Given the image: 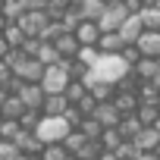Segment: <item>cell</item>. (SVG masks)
Segmentation results:
<instances>
[{
    "label": "cell",
    "mask_w": 160,
    "mask_h": 160,
    "mask_svg": "<svg viewBox=\"0 0 160 160\" xmlns=\"http://www.w3.org/2000/svg\"><path fill=\"white\" fill-rule=\"evenodd\" d=\"M104 10H107L104 0H82V7H78V13H82V19H85V22H101Z\"/></svg>",
    "instance_id": "17"
},
{
    "label": "cell",
    "mask_w": 160,
    "mask_h": 160,
    "mask_svg": "<svg viewBox=\"0 0 160 160\" xmlns=\"http://www.w3.org/2000/svg\"><path fill=\"white\" fill-rule=\"evenodd\" d=\"M104 157V144L101 141H88L82 148V154H78V160H101Z\"/></svg>",
    "instance_id": "30"
},
{
    "label": "cell",
    "mask_w": 160,
    "mask_h": 160,
    "mask_svg": "<svg viewBox=\"0 0 160 160\" xmlns=\"http://www.w3.org/2000/svg\"><path fill=\"white\" fill-rule=\"evenodd\" d=\"M3 3H7V0H0V13H3Z\"/></svg>",
    "instance_id": "45"
},
{
    "label": "cell",
    "mask_w": 160,
    "mask_h": 160,
    "mask_svg": "<svg viewBox=\"0 0 160 160\" xmlns=\"http://www.w3.org/2000/svg\"><path fill=\"white\" fill-rule=\"evenodd\" d=\"M60 3H63L66 10H78V7H82V0H60Z\"/></svg>",
    "instance_id": "38"
},
{
    "label": "cell",
    "mask_w": 160,
    "mask_h": 160,
    "mask_svg": "<svg viewBox=\"0 0 160 160\" xmlns=\"http://www.w3.org/2000/svg\"><path fill=\"white\" fill-rule=\"evenodd\" d=\"M122 60H126V63H129V66H132V69H135V66H138V63H141V50H138V47H135V44H129V47H126V50H122Z\"/></svg>",
    "instance_id": "35"
},
{
    "label": "cell",
    "mask_w": 160,
    "mask_h": 160,
    "mask_svg": "<svg viewBox=\"0 0 160 160\" xmlns=\"http://www.w3.org/2000/svg\"><path fill=\"white\" fill-rule=\"evenodd\" d=\"M88 98V85L85 82H69V88H66V101H69V107H78Z\"/></svg>",
    "instance_id": "22"
},
{
    "label": "cell",
    "mask_w": 160,
    "mask_h": 160,
    "mask_svg": "<svg viewBox=\"0 0 160 160\" xmlns=\"http://www.w3.org/2000/svg\"><path fill=\"white\" fill-rule=\"evenodd\" d=\"M154 85H157V88H160V75H157V78H154Z\"/></svg>",
    "instance_id": "43"
},
{
    "label": "cell",
    "mask_w": 160,
    "mask_h": 160,
    "mask_svg": "<svg viewBox=\"0 0 160 160\" xmlns=\"http://www.w3.org/2000/svg\"><path fill=\"white\" fill-rule=\"evenodd\" d=\"M0 160H22V154H19V148H16V144L0 141Z\"/></svg>",
    "instance_id": "34"
},
{
    "label": "cell",
    "mask_w": 160,
    "mask_h": 160,
    "mask_svg": "<svg viewBox=\"0 0 160 160\" xmlns=\"http://www.w3.org/2000/svg\"><path fill=\"white\" fill-rule=\"evenodd\" d=\"M126 75H132V66L122 60V53H116V57L101 53L98 66L88 72V78H85V82H107V85H119Z\"/></svg>",
    "instance_id": "1"
},
{
    "label": "cell",
    "mask_w": 160,
    "mask_h": 160,
    "mask_svg": "<svg viewBox=\"0 0 160 160\" xmlns=\"http://www.w3.org/2000/svg\"><path fill=\"white\" fill-rule=\"evenodd\" d=\"M10 98H13V94H10V91H7V88H3V85H0V110H3V104H7V101H10Z\"/></svg>",
    "instance_id": "39"
},
{
    "label": "cell",
    "mask_w": 160,
    "mask_h": 160,
    "mask_svg": "<svg viewBox=\"0 0 160 160\" xmlns=\"http://www.w3.org/2000/svg\"><path fill=\"white\" fill-rule=\"evenodd\" d=\"M157 157H160V148H157Z\"/></svg>",
    "instance_id": "48"
},
{
    "label": "cell",
    "mask_w": 160,
    "mask_h": 160,
    "mask_svg": "<svg viewBox=\"0 0 160 160\" xmlns=\"http://www.w3.org/2000/svg\"><path fill=\"white\" fill-rule=\"evenodd\" d=\"M0 116H3V119H16V122H19V119L25 116V104H22L19 98H10V101L3 104V110H0Z\"/></svg>",
    "instance_id": "23"
},
{
    "label": "cell",
    "mask_w": 160,
    "mask_h": 160,
    "mask_svg": "<svg viewBox=\"0 0 160 160\" xmlns=\"http://www.w3.org/2000/svg\"><path fill=\"white\" fill-rule=\"evenodd\" d=\"M53 47L60 50V57H63V60H78V50H82V44H78V38H75V35H63Z\"/></svg>",
    "instance_id": "15"
},
{
    "label": "cell",
    "mask_w": 160,
    "mask_h": 160,
    "mask_svg": "<svg viewBox=\"0 0 160 160\" xmlns=\"http://www.w3.org/2000/svg\"><path fill=\"white\" fill-rule=\"evenodd\" d=\"M141 22H144V32H160V7L144 10L141 13Z\"/></svg>",
    "instance_id": "29"
},
{
    "label": "cell",
    "mask_w": 160,
    "mask_h": 160,
    "mask_svg": "<svg viewBox=\"0 0 160 160\" xmlns=\"http://www.w3.org/2000/svg\"><path fill=\"white\" fill-rule=\"evenodd\" d=\"M63 119L69 122V129H72V132H78V129H82V122H85V116H82V110H78V107H69Z\"/></svg>",
    "instance_id": "32"
},
{
    "label": "cell",
    "mask_w": 160,
    "mask_h": 160,
    "mask_svg": "<svg viewBox=\"0 0 160 160\" xmlns=\"http://www.w3.org/2000/svg\"><path fill=\"white\" fill-rule=\"evenodd\" d=\"M7 28H10V22H7V19H3V13H0V35H3V32H7Z\"/></svg>",
    "instance_id": "41"
},
{
    "label": "cell",
    "mask_w": 160,
    "mask_h": 160,
    "mask_svg": "<svg viewBox=\"0 0 160 160\" xmlns=\"http://www.w3.org/2000/svg\"><path fill=\"white\" fill-rule=\"evenodd\" d=\"M22 160H41V157H22Z\"/></svg>",
    "instance_id": "44"
},
{
    "label": "cell",
    "mask_w": 160,
    "mask_h": 160,
    "mask_svg": "<svg viewBox=\"0 0 160 160\" xmlns=\"http://www.w3.org/2000/svg\"><path fill=\"white\" fill-rule=\"evenodd\" d=\"M66 110H69V101H66V94H47V101H44V116H50V119H60V116H66Z\"/></svg>",
    "instance_id": "13"
},
{
    "label": "cell",
    "mask_w": 160,
    "mask_h": 160,
    "mask_svg": "<svg viewBox=\"0 0 160 160\" xmlns=\"http://www.w3.org/2000/svg\"><path fill=\"white\" fill-rule=\"evenodd\" d=\"M41 88H44L47 94H66V88H69V75L63 72V66H50V69L44 72Z\"/></svg>",
    "instance_id": "4"
},
{
    "label": "cell",
    "mask_w": 160,
    "mask_h": 160,
    "mask_svg": "<svg viewBox=\"0 0 160 160\" xmlns=\"http://www.w3.org/2000/svg\"><path fill=\"white\" fill-rule=\"evenodd\" d=\"M98 50H101V53H107V57H116V53H122V50H126V41L119 38V32H110V35H104V38H101Z\"/></svg>",
    "instance_id": "16"
},
{
    "label": "cell",
    "mask_w": 160,
    "mask_h": 160,
    "mask_svg": "<svg viewBox=\"0 0 160 160\" xmlns=\"http://www.w3.org/2000/svg\"><path fill=\"white\" fill-rule=\"evenodd\" d=\"M75 38H78V44H82V47H98L101 38H104V32H101L98 22H82V28L75 32Z\"/></svg>",
    "instance_id": "11"
},
{
    "label": "cell",
    "mask_w": 160,
    "mask_h": 160,
    "mask_svg": "<svg viewBox=\"0 0 160 160\" xmlns=\"http://www.w3.org/2000/svg\"><path fill=\"white\" fill-rule=\"evenodd\" d=\"M141 35H144V22H141V16H129L126 25L119 28V38L126 41V47H129V44H138Z\"/></svg>",
    "instance_id": "12"
},
{
    "label": "cell",
    "mask_w": 160,
    "mask_h": 160,
    "mask_svg": "<svg viewBox=\"0 0 160 160\" xmlns=\"http://www.w3.org/2000/svg\"><path fill=\"white\" fill-rule=\"evenodd\" d=\"M113 154H116V160H135V157H138V148H135L132 141H122Z\"/></svg>",
    "instance_id": "33"
},
{
    "label": "cell",
    "mask_w": 160,
    "mask_h": 160,
    "mask_svg": "<svg viewBox=\"0 0 160 160\" xmlns=\"http://www.w3.org/2000/svg\"><path fill=\"white\" fill-rule=\"evenodd\" d=\"M44 72H47V69H44L35 57H28V60H25V63H22L13 75H16V78H22L25 85H41V82H44Z\"/></svg>",
    "instance_id": "5"
},
{
    "label": "cell",
    "mask_w": 160,
    "mask_h": 160,
    "mask_svg": "<svg viewBox=\"0 0 160 160\" xmlns=\"http://www.w3.org/2000/svg\"><path fill=\"white\" fill-rule=\"evenodd\" d=\"M66 157H69V151L63 144H47L44 154H41V160H66Z\"/></svg>",
    "instance_id": "31"
},
{
    "label": "cell",
    "mask_w": 160,
    "mask_h": 160,
    "mask_svg": "<svg viewBox=\"0 0 160 160\" xmlns=\"http://www.w3.org/2000/svg\"><path fill=\"white\" fill-rule=\"evenodd\" d=\"M3 38H7V44H10V50H22V44L28 41V35L19 28V25H10L7 32H3Z\"/></svg>",
    "instance_id": "26"
},
{
    "label": "cell",
    "mask_w": 160,
    "mask_h": 160,
    "mask_svg": "<svg viewBox=\"0 0 160 160\" xmlns=\"http://www.w3.org/2000/svg\"><path fill=\"white\" fill-rule=\"evenodd\" d=\"M78 132H82L88 141H101V135H104V126H101V122L91 116V119H85V122H82V129H78Z\"/></svg>",
    "instance_id": "27"
},
{
    "label": "cell",
    "mask_w": 160,
    "mask_h": 160,
    "mask_svg": "<svg viewBox=\"0 0 160 160\" xmlns=\"http://www.w3.org/2000/svg\"><path fill=\"white\" fill-rule=\"evenodd\" d=\"M94 119L104 126V129H119V122H122V113L116 110V104L110 101V104H101L98 110H94Z\"/></svg>",
    "instance_id": "8"
},
{
    "label": "cell",
    "mask_w": 160,
    "mask_h": 160,
    "mask_svg": "<svg viewBox=\"0 0 160 160\" xmlns=\"http://www.w3.org/2000/svg\"><path fill=\"white\" fill-rule=\"evenodd\" d=\"M132 75L138 78V82H154V78L160 75V60H148V57H141V63L132 69Z\"/></svg>",
    "instance_id": "14"
},
{
    "label": "cell",
    "mask_w": 160,
    "mask_h": 160,
    "mask_svg": "<svg viewBox=\"0 0 160 160\" xmlns=\"http://www.w3.org/2000/svg\"><path fill=\"white\" fill-rule=\"evenodd\" d=\"M47 7H50V0H25L28 13H47Z\"/></svg>",
    "instance_id": "36"
},
{
    "label": "cell",
    "mask_w": 160,
    "mask_h": 160,
    "mask_svg": "<svg viewBox=\"0 0 160 160\" xmlns=\"http://www.w3.org/2000/svg\"><path fill=\"white\" fill-rule=\"evenodd\" d=\"M135 47L141 50V57H148V60H160V32H144V35L138 38Z\"/></svg>",
    "instance_id": "10"
},
{
    "label": "cell",
    "mask_w": 160,
    "mask_h": 160,
    "mask_svg": "<svg viewBox=\"0 0 160 160\" xmlns=\"http://www.w3.org/2000/svg\"><path fill=\"white\" fill-rule=\"evenodd\" d=\"M28 10H25V0H7L3 3V19L10 22V25H19V19L25 16Z\"/></svg>",
    "instance_id": "20"
},
{
    "label": "cell",
    "mask_w": 160,
    "mask_h": 160,
    "mask_svg": "<svg viewBox=\"0 0 160 160\" xmlns=\"http://www.w3.org/2000/svg\"><path fill=\"white\" fill-rule=\"evenodd\" d=\"M85 144H88V138H85L82 132H69V135H66V141H63V148L69 151V157H78Z\"/></svg>",
    "instance_id": "25"
},
{
    "label": "cell",
    "mask_w": 160,
    "mask_h": 160,
    "mask_svg": "<svg viewBox=\"0 0 160 160\" xmlns=\"http://www.w3.org/2000/svg\"><path fill=\"white\" fill-rule=\"evenodd\" d=\"M113 104H116V110L122 113V116H135L138 113V94H122V91H116V98H113Z\"/></svg>",
    "instance_id": "18"
},
{
    "label": "cell",
    "mask_w": 160,
    "mask_h": 160,
    "mask_svg": "<svg viewBox=\"0 0 160 160\" xmlns=\"http://www.w3.org/2000/svg\"><path fill=\"white\" fill-rule=\"evenodd\" d=\"M69 132H72V129H69V122H66L63 116H60V119H50V116H44L35 135H38L44 144H63Z\"/></svg>",
    "instance_id": "2"
},
{
    "label": "cell",
    "mask_w": 160,
    "mask_h": 160,
    "mask_svg": "<svg viewBox=\"0 0 160 160\" xmlns=\"http://www.w3.org/2000/svg\"><path fill=\"white\" fill-rule=\"evenodd\" d=\"M7 53H10V44H7L3 35H0V60H7Z\"/></svg>",
    "instance_id": "37"
},
{
    "label": "cell",
    "mask_w": 160,
    "mask_h": 160,
    "mask_svg": "<svg viewBox=\"0 0 160 160\" xmlns=\"http://www.w3.org/2000/svg\"><path fill=\"white\" fill-rule=\"evenodd\" d=\"M16 148H19V154H22V157H41L47 144H44L35 132H22V135H19V141H16Z\"/></svg>",
    "instance_id": "7"
},
{
    "label": "cell",
    "mask_w": 160,
    "mask_h": 160,
    "mask_svg": "<svg viewBox=\"0 0 160 160\" xmlns=\"http://www.w3.org/2000/svg\"><path fill=\"white\" fill-rule=\"evenodd\" d=\"M138 104H160V88L154 82H141L138 85Z\"/></svg>",
    "instance_id": "24"
},
{
    "label": "cell",
    "mask_w": 160,
    "mask_h": 160,
    "mask_svg": "<svg viewBox=\"0 0 160 160\" xmlns=\"http://www.w3.org/2000/svg\"><path fill=\"white\" fill-rule=\"evenodd\" d=\"M135 116H138V122H141L144 129H154V126L160 122V107H157V104H141Z\"/></svg>",
    "instance_id": "19"
},
{
    "label": "cell",
    "mask_w": 160,
    "mask_h": 160,
    "mask_svg": "<svg viewBox=\"0 0 160 160\" xmlns=\"http://www.w3.org/2000/svg\"><path fill=\"white\" fill-rule=\"evenodd\" d=\"M101 144H104V151H116L119 144H122V135H119V129H104V135H101Z\"/></svg>",
    "instance_id": "28"
},
{
    "label": "cell",
    "mask_w": 160,
    "mask_h": 160,
    "mask_svg": "<svg viewBox=\"0 0 160 160\" xmlns=\"http://www.w3.org/2000/svg\"><path fill=\"white\" fill-rule=\"evenodd\" d=\"M141 122H138V116H122V122H119V135H122V141H135L138 135H141Z\"/></svg>",
    "instance_id": "21"
},
{
    "label": "cell",
    "mask_w": 160,
    "mask_h": 160,
    "mask_svg": "<svg viewBox=\"0 0 160 160\" xmlns=\"http://www.w3.org/2000/svg\"><path fill=\"white\" fill-rule=\"evenodd\" d=\"M47 25H50L47 13H25V16L19 19V28H22V32H25L28 38H41Z\"/></svg>",
    "instance_id": "6"
},
{
    "label": "cell",
    "mask_w": 160,
    "mask_h": 160,
    "mask_svg": "<svg viewBox=\"0 0 160 160\" xmlns=\"http://www.w3.org/2000/svg\"><path fill=\"white\" fill-rule=\"evenodd\" d=\"M101 160H116V154H110V151H104V157Z\"/></svg>",
    "instance_id": "42"
},
{
    "label": "cell",
    "mask_w": 160,
    "mask_h": 160,
    "mask_svg": "<svg viewBox=\"0 0 160 160\" xmlns=\"http://www.w3.org/2000/svg\"><path fill=\"white\" fill-rule=\"evenodd\" d=\"M66 160H78V157H66Z\"/></svg>",
    "instance_id": "46"
},
{
    "label": "cell",
    "mask_w": 160,
    "mask_h": 160,
    "mask_svg": "<svg viewBox=\"0 0 160 160\" xmlns=\"http://www.w3.org/2000/svg\"><path fill=\"white\" fill-rule=\"evenodd\" d=\"M19 101L25 104V110H44V101H47V91L41 85H25V91L19 94Z\"/></svg>",
    "instance_id": "9"
},
{
    "label": "cell",
    "mask_w": 160,
    "mask_h": 160,
    "mask_svg": "<svg viewBox=\"0 0 160 160\" xmlns=\"http://www.w3.org/2000/svg\"><path fill=\"white\" fill-rule=\"evenodd\" d=\"M157 107H160V104H157Z\"/></svg>",
    "instance_id": "49"
},
{
    "label": "cell",
    "mask_w": 160,
    "mask_h": 160,
    "mask_svg": "<svg viewBox=\"0 0 160 160\" xmlns=\"http://www.w3.org/2000/svg\"><path fill=\"white\" fill-rule=\"evenodd\" d=\"M129 16H132V13L126 10V3H116V7H107V10H104V16H101V22H98V25H101V32H104V35H110V32H119V28L126 25V19H129Z\"/></svg>",
    "instance_id": "3"
},
{
    "label": "cell",
    "mask_w": 160,
    "mask_h": 160,
    "mask_svg": "<svg viewBox=\"0 0 160 160\" xmlns=\"http://www.w3.org/2000/svg\"><path fill=\"white\" fill-rule=\"evenodd\" d=\"M135 160H160V157H157V154H138Z\"/></svg>",
    "instance_id": "40"
},
{
    "label": "cell",
    "mask_w": 160,
    "mask_h": 160,
    "mask_svg": "<svg viewBox=\"0 0 160 160\" xmlns=\"http://www.w3.org/2000/svg\"><path fill=\"white\" fill-rule=\"evenodd\" d=\"M154 129H157V132H160V122H157V126H154Z\"/></svg>",
    "instance_id": "47"
}]
</instances>
